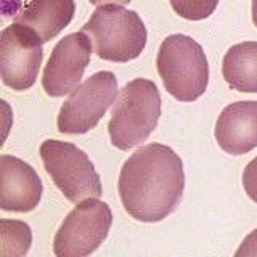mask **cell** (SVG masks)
I'll use <instances>...</instances> for the list:
<instances>
[{"instance_id":"1","label":"cell","mask_w":257,"mask_h":257,"mask_svg":"<svg viewBox=\"0 0 257 257\" xmlns=\"http://www.w3.org/2000/svg\"><path fill=\"white\" fill-rule=\"evenodd\" d=\"M183 190V163L166 145H145L120 167L119 196L125 212L139 222L164 220L179 206Z\"/></svg>"},{"instance_id":"2","label":"cell","mask_w":257,"mask_h":257,"mask_svg":"<svg viewBox=\"0 0 257 257\" xmlns=\"http://www.w3.org/2000/svg\"><path fill=\"white\" fill-rule=\"evenodd\" d=\"M161 116V95L150 79H134L117 95L108 132L112 147L128 151L151 135Z\"/></svg>"},{"instance_id":"3","label":"cell","mask_w":257,"mask_h":257,"mask_svg":"<svg viewBox=\"0 0 257 257\" xmlns=\"http://www.w3.org/2000/svg\"><path fill=\"white\" fill-rule=\"evenodd\" d=\"M82 32L90 39L93 52L112 63L139 58L148 39L139 13L122 5H100L82 26Z\"/></svg>"},{"instance_id":"4","label":"cell","mask_w":257,"mask_h":257,"mask_svg":"<svg viewBox=\"0 0 257 257\" xmlns=\"http://www.w3.org/2000/svg\"><path fill=\"white\" fill-rule=\"evenodd\" d=\"M156 66L166 90L179 101H195L209 84V63L196 40L174 34L163 40Z\"/></svg>"},{"instance_id":"5","label":"cell","mask_w":257,"mask_h":257,"mask_svg":"<svg viewBox=\"0 0 257 257\" xmlns=\"http://www.w3.org/2000/svg\"><path fill=\"white\" fill-rule=\"evenodd\" d=\"M40 158L47 174L71 203L98 198L103 193L100 175L87 153L76 145L60 140H45L40 145Z\"/></svg>"},{"instance_id":"6","label":"cell","mask_w":257,"mask_h":257,"mask_svg":"<svg viewBox=\"0 0 257 257\" xmlns=\"http://www.w3.org/2000/svg\"><path fill=\"white\" fill-rule=\"evenodd\" d=\"M112 223V212L106 203L87 198L63 220L53 239L58 257H84L95 252L106 239Z\"/></svg>"},{"instance_id":"7","label":"cell","mask_w":257,"mask_h":257,"mask_svg":"<svg viewBox=\"0 0 257 257\" xmlns=\"http://www.w3.org/2000/svg\"><path fill=\"white\" fill-rule=\"evenodd\" d=\"M117 95V79L111 71H100L71 92L58 112V131L80 135L96 127Z\"/></svg>"},{"instance_id":"8","label":"cell","mask_w":257,"mask_h":257,"mask_svg":"<svg viewBox=\"0 0 257 257\" xmlns=\"http://www.w3.org/2000/svg\"><path fill=\"white\" fill-rule=\"evenodd\" d=\"M42 40L21 23L7 26L0 34V71L2 82L16 92L36 84L44 60Z\"/></svg>"},{"instance_id":"9","label":"cell","mask_w":257,"mask_h":257,"mask_svg":"<svg viewBox=\"0 0 257 257\" xmlns=\"http://www.w3.org/2000/svg\"><path fill=\"white\" fill-rule=\"evenodd\" d=\"M92 47L85 32L68 34L53 47L42 76V87L47 95L58 98L80 85L90 63Z\"/></svg>"},{"instance_id":"10","label":"cell","mask_w":257,"mask_h":257,"mask_svg":"<svg viewBox=\"0 0 257 257\" xmlns=\"http://www.w3.org/2000/svg\"><path fill=\"white\" fill-rule=\"evenodd\" d=\"M0 171H2L0 207L10 212L34 211L44 193V185L36 169L20 158L4 155L0 158Z\"/></svg>"},{"instance_id":"11","label":"cell","mask_w":257,"mask_h":257,"mask_svg":"<svg viewBox=\"0 0 257 257\" xmlns=\"http://www.w3.org/2000/svg\"><path fill=\"white\" fill-rule=\"evenodd\" d=\"M215 140L231 156L257 148V101H235L223 108L215 122Z\"/></svg>"},{"instance_id":"12","label":"cell","mask_w":257,"mask_h":257,"mask_svg":"<svg viewBox=\"0 0 257 257\" xmlns=\"http://www.w3.org/2000/svg\"><path fill=\"white\" fill-rule=\"evenodd\" d=\"M74 12V0H31L16 16V23L32 29L45 44L69 26Z\"/></svg>"},{"instance_id":"13","label":"cell","mask_w":257,"mask_h":257,"mask_svg":"<svg viewBox=\"0 0 257 257\" xmlns=\"http://www.w3.org/2000/svg\"><path fill=\"white\" fill-rule=\"evenodd\" d=\"M222 74L233 90L257 93V42H241L228 48Z\"/></svg>"},{"instance_id":"14","label":"cell","mask_w":257,"mask_h":257,"mask_svg":"<svg viewBox=\"0 0 257 257\" xmlns=\"http://www.w3.org/2000/svg\"><path fill=\"white\" fill-rule=\"evenodd\" d=\"M0 254L20 257L26 255L32 244V231L26 222L2 219L0 222Z\"/></svg>"},{"instance_id":"15","label":"cell","mask_w":257,"mask_h":257,"mask_svg":"<svg viewBox=\"0 0 257 257\" xmlns=\"http://www.w3.org/2000/svg\"><path fill=\"white\" fill-rule=\"evenodd\" d=\"M174 12L190 21H201L209 18L214 12L219 0H171Z\"/></svg>"},{"instance_id":"16","label":"cell","mask_w":257,"mask_h":257,"mask_svg":"<svg viewBox=\"0 0 257 257\" xmlns=\"http://www.w3.org/2000/svg\"><path fill=\"white\" fill-rule=\"evenodd\" d=\"M243 187L246 195L257 203V156L249 161L243 172Z\"/></svg>"},{"instance_id":"17","label":"cell","mask_w":257,"mask_h":257,"mask_svg":"<svg viewBox=\"0 0 257 257\" xmlns=\"http://www.w3.org/2000/svg\"><path fill=\"white\" fill-rule=\"evenodd\" d=\"M236 257H251L257 255V228L251 231L249 235L243 239V243L239 244L238 251L235 252Z\"/></svg>"},{"instance_id":"18","label":"cell","mask_w":257,"mask_h":257,"mask_svg":"<svg viewBox=\"0 0 257 257\" xmlns=\"http://www.w3.org/2000/svg\"><path fill=\"white\" fill-rule=\"evenodd\" d=\"M92 5H96V7H100V5H127L131 0H88Z\"/></svg>"},{"instance_id":"19","label":"cell","mask_w":257,"mask_h":257,"mask_svg":"<svg viewBox=\"0 0 257 257\" xmlns=\"http://www.w3.org/2000/svg\"><path fill=\"white\" fill-rule=\"evenodd\" d=\"M251 12H252V23L255 24V28H257V0H252Z\"/></svg>"}]
</instances>
